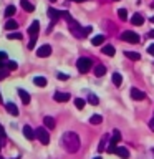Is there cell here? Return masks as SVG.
Returning <instances> with one entry per match:
<instances>
[{
    "label": "cell",
    "instance_id": "cell-1",
    "mask_svg": "<svg viewBox=\"0 0 154 159\" xmlns=\"http://www.w3.org/2000/svg\"><path fill=\"white\" fill-rule=\"evenodd\" d=\"M61 146L65 148V151L66 152H76L79 146H81V143H79V138H78V134L76 133H73V131H68V133H65L63 134V138H61Z\"/></svg>",
    "mask_w": 154,
    "mask_h": 159
},
{
    "label": "cell",
    "instance_id": "cell-2",
    "mask_svg": "<svg viewBox=\"0 0 154 159\" xmlns=\"http://www.w3.org/2000/svg\"><path fill=\"white\" fill-rule=\"evenodd\" d=\"M68 22V27H70V32H71L75 37H78V38H83V37H86V30H84L81 25H79L76 20H73V18H70L66 20Z\"/></svg>",
    "mask_w": 154,
    "mask_h": 159
},
{
    "label": "cell",
    "instance_id": "cell-3",
    "mask_svg": "<svg viewBox=\"0 0 154 159\" xmlns=\"http://www.w3.org/2000/svg\"><path fill=\"white\" fill-rule=\"evenodd\" d=\"M91 66H93V61L89 58H86V57H81V58H78V61H76V68H78V71L79 73H88L89 70H91Z\"/></svg>",
    "mask_w": 154,
    "mask_h": 159
},
{
    "label": "cell",
    "instance_id": "cell-4",
    "mask_svg": "<svg viewBox=\"0 0 154 159\" xmlns=\"http://www.w3.org/2000/svg\"><path fill=\"white\" fill-rule=\"evenodd\" d=\"M121 40H123V42H128V43H139V42H141L139 35L136 32H133V30H126V32H123L121 33Z\"/></svg>",
    "mask_w": 154,
    "mask_h": 159
},
{
    "label": "cell",
    "instance_id": "cell-5",
    "mask_svg": "<svg viewBox=\"0 0 154 159\" xmlns=\"http://www.w3.org/2000/svg\"><path fill=\"white\" fill-rule=\"evenodd\" d=\"M35 134H37L38 141L42 143V144H48L50 143V133L45 128H38L37 131H35Z\"/></svg>",
    "mask_w": 154,
    "mask_h": 159
},
{
    "label": "cell",
    "instance_id": "cell-6",
    "mask_svg": "<svg viewBox=\"0 0 154 159\" xmlns=\"http://www.w3.org/2000/svg\"><path fill=\"white\" fill-rule=\"evenodd\" d=\"M50 55H52V47L50 45H43V47H40L37 50V57H40V58H47Z\"/></svg>",
    "mask_w": 154,
    "mask_h": 159
},
{
    "label": "cell",
    "instance_id": "cell-7",
    "mask_svg": "<svg viewBox=\"0 0 154 159\" xmlns=\"http://www.w3.org/2000/svg\"><path fill=\"white\" fill-rule=\"evenodd\" d=\"M131 98L136 99V101H143V99L146 98V93L141 91V89H138V88H131Z\"/></svg>",
    "mask_w": 154,
    "mask_h": 159
},
{
    "label": "cell",
    "instance_id": "cell-8",
    "mask_svg": "<svg viewBox=\"0 0 154 159\" xmlns=\"http://www.w3.org/2000/svg\"><path fill=\"white\" fill-rule=\"evenodd\" d=\"M38 32H40V22L35 20V22H32V25L28 27V35L30 37H37Z\"/></svg>",
    "mask_w": 154,
    "mask_h": 159
},
{
    "label": "cell",
    "instance_id": "cell-9",
    "mask_svg": "<svg viewBox=\"0 0 154 159\" xmlns=\"http://www.w3.org/2000/svg\"><path fill=\"white\" fill-rule=\"evenodd\" d=\"M53 99H55V101H58V103H65V101H68V99H70V93L57 91L53 94Z\"/></svg>",
    "mask_w": 154,
    "mask_h": 159
},
{
    "label": "cell",
    "instance_id": "cell-10",
    "mask_svg": "<svg viewBox=\"0 0 154 159\" xmlns=\"http://www.w3.org/2000/svg\"><path fill=\"white\" fill-rule=\"evenodd\" d=\"M23 134H25V138H27L28 141H33V139L37 138V134H35V131L30 126H23Z\"/></svg>",
    "mask_w": 154,
    "mask_h": 159
},
{
    "label": "cell",
    "instance_id": "cell-11",
    "mask_svg": "<svg viewBox=\"0 0 154 159\" xmlns=\"http://www.w3.org/2000/svg\"><path fill=\"white\" fill-rule=\"evenodd\" d=\"M48 17L52 18V22H58L60 17H61V12H58V10H55V8H48Z\"/></svg>",
    "mask_w": 154,
    "mask_h": 159
},
{
    "label": "cell",
    "instance_id": "cell-12",
    "mask_svg": "<svg viewBox=\"0 0 154 159\" xmlns=\"http://www.w3.org/2000/svg\"><path fill=\"white\" fill-rule=\"evenodd\" d=\"M114 154H118L119 157H123V159H129V151L124 146H118L116 148V152Z\"/></svg>",
    "mask_w": 154,
    "mask_h": 159
},
{
    "label": "cell",
    "instance_id": "cell-13",
    "mask_svg": "<svg viewBox=\"0 0 154 159\" xmlns=\"http://www.w3.org/2000/svg\"><path fill=\"white\" fill-rule=\"evenodd\" d=\"M17 93H18L20 99H22V101H23V104H28V103H30V94H28L27 91H25V89H22V88H20Z\"/></svg>",
    "mask_w": 154,
    "mask_h": 159
},
{
    "label": "cell",
    "instance_id": "cell-14",
    "mask_svg": "<svg viewBox=\"0 0 154 159\" xmlns=\"http://www.w3.org/2000/svg\"><path fill=\"white\" fill-rule=\"evenodd\" d=\"M33 83H35V86H40V88H43V86H47V78L45 76H35L33 78Z\"/></svg>",
    "mask_w": 154,
    "mask_h": 159
},
{
    "label": "cell",
    "instance_id": "cell-15",
    "mask_svg": "<svg viewBox=\"0 0 154 159\" xmlns=\"http://www.w3.org/2000/svg\"><path fill=\"white\" fill-rule=\"evenodd\" d=\"M131 23H133V25H138V27H139V25L144 23V17H143L141 13H134V17L131 18Z\"/></svg>",
    "mask_w": 154,
    "mask_h": 159
},
{
    "label": "cell",
    "instance_id": "cell-16",
    "mask_svg": "<svg viewBox=\"0 0 154 159\" xmlns=\"http://www.w3.org/2000/svg\"><path fill=\"white\" fill-rule=\"evenodd\" d=\"M20 5H22V8L27 10V12H33V10H35V5L30 3L28 0H20Z\"/></svg>",
    "mask_w": 154,
    "mask_h": 159
},
{
    "label": "cell",
    "instance_id": "cell-17",
    "mask_svg": "<svg viewBox=\"0 0 154 159\" xmlns=\"http://www.w3.org/2000/svg\"><path fill=\"white\" fill-rule=\"evenodd\" d=\"M106 73V66L104 65H96L94 66V76H103Z\"/></svg>",
    "mask_w": 154,
    "mask_h": 159
},
{
    "label": "cell",
    "instance_id": "cell-18",
    "mask_svg": "<svg viewBox=\"0 0 154 159\" xmlns=\"http://www.w3.org/2000/svg\"><path fill=\"white\" fill-rule=\"evenodd\" d=\"M114 52H116V50H114L113 45H104L103 47V53L108 55V57H114Z\"/></svg>",
    "mask_w": 154,
    "mask_h": 159
},
{
    "label": "cell",
    "instance_id": "cell-19",
    "mask_svg": "<svg viewBox=\"0 0 154 159\" xmlns=\"http://www.w3.org/2000/svg\"><path fill=\"white\" fill-rule=\"evenodd\" d=\"M17 28H18V23L15 22V20H7V23H5V30L12 32V30H17Z\"/></svg>",
    "mask_w": 154,
    "mask_h": 159
},
{
    "label": "cell",
    "instance_id": "cell-20",
    "mask_svg": "<svg viewBox=\"0 0 154 159\" xmlns=\"http://www.w3.org/2000/svg\"><path fill=\"white\" fill-rule=\"evenodd\" d=\"M7 111L12 114V116H18V108L15 106L13 103H7Z\"/></svg>",
    "mask_w": 154,
    "mask_h": 159
},
{
    "label": "cell",
    "instance_id": "cell-21",
    "mask_svg": "<svg viewBox=\"0 0 154 159\" xmlns=\"http://www.w3.org/2000/svg\"><path fill=\"white\" fill-rule=\"evenodd\" d=\"M113 83H114V86H121L123 84V76L119 73H113Z\"/></svg>",
    "mask_w": 154,
    "mask_h": 159
},
{
    "label": "cell",
    "instance_id": "cell-22",
    "mask_svg": "<svg viewBox=\"0 0 154 159\" xmlns=\"http://www.w3.org/2000/svg\"><path fill=\"white\" fill-rule=\"evenodd\" d=\"M43 123H45V126H47L48 129H53V128H55V119H53L52 116H45Z\"/></svg>",
    "mask_w": 154,
    "mask_h": 159
},
{
    "label": "cell",
    "instance_id": "cell-23",
    "mask_svg": "<svg viewBox=\"0 0 154 159\" xmlns=\"http://www.w3.org/2000/svg\"><path fill=\"white\" fill-rule=\"evenodd\" d=\"M103 42H104V37H103V35H96V37H93V40H91V43L94 45V47L103 45Z\"/></svg>",
    "mask_w": 154,
    "mask_h": 159
},
{
    "label": "cell",
    "instance_id": "cell-24",
    "mask_svg": "<svg viewBox=\"0 0 154 159\" xmlns=\"http://www.w3.org/2000/svg\"><path fill=\"white\" fill-rule=\"evenodd\" d=\"M124 55L129 58V60H134V61H138V60H141V55L136 53V52H124Z\"/></svg>",
    "mask_w": 154,
    "mask_h": 159
},
{
    "label": "cell",
    "instance_id": "cell-25",
    "mask_svg": "<svg viewBox=\"0 0 154 159\" xmlns=\"http://www.w3.org/2000/svg\"><path fill=\"white\" fill-rule=\"evenodd\" d=\"M101 121H103L101 114H93V116L89 118V123H91V124H101Z\"/></svg>",
    "mask_w": 154,
    "mask_h": 159
},
{
    "label": "cell",
    "instance_id": "cell-26",
    "mask_svg": "<svg viewBox=\"0 0 154 159\" xmlns=\"http://www.w3.org/2000/svg\"><path fill=\"white\" fill-rule=\"evenodd\" d=\"M119 141H121V133H119L118 129H114V131H113V138H111V143L118 144Z\"/></svg>",
    "mask_w": 154,
    "mask_h": 159
},
{
    "label": "cell",
    "instance_id": "cell-27",
    "mask_svg": "<svg viewBox=\"0 0 154 159\" xmlns=\"http://www.w3.org/2000/svg\"><path fill=\"white\" fill-rule=\"evenodd\" d=\"M15 10H17V8H15L13 7V5H8V7L7 8H5V17H12V15H15Z\"/></svg>",
    "mask_w": 154,
    "mask_h": 159
},
{
    "label": "cell",
    "instance_id": "cell-28",
    "mask_svg": "<svg viewBox=\"0 0 154 159\" xmlns=\"http://www.w3.org/2000/svg\"><path fill=\"white\" fill-rule=\"evenodd\" d=\"M88 101L91 103V104H94V106H96V104L99 103V98L96 96V94H93V93H89L88 94Z\"/></svg>",
    "mask_w": 154,
    "mask_h": 159
},
{
    "label": "cell",
    "instance_id": "cell-29",
    "mask_svg": "<svg viewBox=\"0 0 154 159\" xmlns=\"http://www.w3.org/2000/svg\"><path fill=\"white\" fill-rule=\"evenodd\" d=\"M84 104H86V101H84L83 98H76V99H75V106H76L78 109H83Z\"/></svg>",
    "mask_w": 154,
    "mask_h": 159
},
{
    "label": "cell",
    "instance_id": "cell-30",
    "mask_svg": "<svg viewBox=\"0 0 154 159\" xmlns=\"http://www.w3.org/2000/svg\"><path fill=\"white\" fill-rule=\"evenodd\" d=\"M118 17L124 22V20H128V12H126L124 8H119V10H118Z\"/></svg>",
    "mask_w": 154,
    "mask_h": 159
},
{
    "label": "cell",
    "instance_id": "cell-31",
    "mask_svg": "<svg viewBox=\"0 0 154 159\" xmlns=\"http://www.w3.org/2000/svg\"><path fill=\"white\" fill-rule=\"evenodd\" d=\"M116 144H114V143H111V141H109V144H108V148H106V151L109 152V154H113V152H116Z\"/></svg>",
    "mask_w": 154,
    "mask_h": 159
},
{
    "label": "cell",
    "instance_id": "cell-32",
    "mask_svg": "<svg viewBox=\"0 0 154 159\" xmlns=\"http://www.w3.org/2000/svg\"><path fill=\"white\" fill-rule=\"evenodd\" d=\"M104 149H106V136L101 139V143H99V146H98V151H99V152H103Z\"/></svg>",
    "mask_w": 154,
    "mask_h": 159
},
{
    "label": "cell",
    "instance_id": "cell-33",
    "mask_svg": "<svg viewBox=\"0 0 154 159\" xmlns=\"http://www.w3.org/2000/svg\"><path fill=\"white\" fill-rule=\"evenodd\" d=\"M8 75H10V70H8V68H2V70H0V80L7 78Z\"/></svg>",
    "mask_w": 154,
    "mask_h": 159
},
{
    "label": "cell",
    "instance_id": "cell-34",
    "mask_svg": "<svg viewBox=\"0 0 154 159\" xmlns=\"http://www.w3.org/2000/svg\"><path fill=\"white\" fill-rule=\"evenodd\" d=\"M7 68L10 70V71H15V70L18 68V65L15 63V61H8V63H7Z\"/></svg>",
    "mask_w": 154,
    "mask_h": 159
},
{
    "label": "cell",
    "instance_id": "cell-35",
    "mask_svg": "<svg viewBox=\"0 0 154 159\" xmlns=\"http://www.w3.org/2000/svg\"><path fill=\"white\" fill-rule=\"evenodd\" d=\"M35 43H37V37H32V38H30V42H28V50H33Z\"/></svg>",
    "mask_w": 154,
    "mask_h": 159
},
{
    "label": "cell",
    "instance_id": "cell-36",
    "mask_svg": "<svg viewBox=\"0 0 154 159\" xmlns=\"http://www.w3.org/2000/svg\"><path fill=\"white\" fill-rule=\"evenodd\" d=\"M22 35L20 33H8V40H20Z\"/></svg>",
    "mask_w": 154,
    "mask_h": 159
},
{
    "label": "cell",
    "instance_id": "cell-37",
    "mask_svg": "<svg viewBox=\"0 0 154 159\" xmlns=\"http://www.w3.org/2000/svg\"><path fill=\"white\" fill-rule=\"evenodd\" d=\"M57 76H58V80H61V81H65V80H68V78H70L68 75H65V73H58Z\"/></svg>",
    "mask_w": 154,
    "mask_h": 159
},
{
    "label": "cell",
    "instance_id": "cell-38",
    "mask_svg": "<svg viewBox=\"0 0 154 159\" xmlns=\"http://www.w3.org/2000/svg\"><path fill=\"white\" fill-rule=\"evenodd\" d=\"M147 53H149V55H152V57H154V43H151V45L147 47Z\"/></svg>",
    "mask_w": 154,
    "mask_h": 159
},
{
    "label": "cell",
    "instance_id": "cell-39",
    "mask_svg": "<svg viewBox=\"0 0 154 159\" xmlns=\"http://www.w3.org/2000/svg\"><path fill=\"white\" fill-rule=\"evenodd\" d=\"M149 128H151V131H154V116L152 119H149Z\"/></svg>",
    "mask_w": 154,
    "mask_h": 159
},
{
    "label": "cell",
    "instance_id": "cell-40",
    "mask_svg": "<svg viewBox=\"0 0 154 159\" xmlns=\"http://www.w3.org/2000/svg\"><path fill=\"white\" fill-rule=\"evenodd\" d=\"M5 58H7V53H5V52H0V61H3Z\"/></svg>",
    "mask_w": 154,
    "mask_h": 159
},
{
    "label": "cell",
    "instance_id": "cell-41",
    "mask_svg": "<svg viewBox=\"0 0 154 159\" xmlns=\"http://www.w3.org/2000/svg\"><path fill=\"white\" fill-rule=\"evenodd\" d=\"M0 136H2V138L5 136V131H3V128H2V124H0Z\"/></svg>",
    "mask_w": 154,
    "mask_h": 159
},
{
    "label": "cell",
    "instance_id": "cell-42",
    "mask_svg": "<svg viewBox=\"0 0 154 159\" xmlns=\"http://www.w3.org/2000/svg\"><path fill=\"white\" fill-rule=\"evenodd\" d=\"M147 37H151V38H154V30H149V33H147Z\"/></svg>",
    "mask_w": 154,
    "mask_h": 159
},
{
    "label": "cell",
    "instance_id": "cell-43",
    "mask_svg": "<svg viewBox=\"0 0 154 159\" xmlns=\"http://www.w3.org/2000/svg\"><path fill=\"white\" fill-rule=\"evenodd\" d=\"M2 68H7V65H3L2 61H0V70H2Z\"/></svg>",
    "mask_w": 154,
    "mask_h": 159
},
{
    "label": "cell",
    "instance_id": "cell-44",
    "mask_svg": "<svg viewBox=\"0 0 154 159\" xmlns=\"http://www.w3.org/2000/svg\"><path fill=\"white\" fill-rule=\"evenodd\" d=\"M73 2H76V3H81V2H84V0H73Z\"/></svg>",
    "mask_w": 154,
    "mask_h": 159
},
{
    "label": "cell",
    "instance_id": "cell-45",
    "mask_svg": "<svg viewBox=\"0 0 154 159\" xmlns=\"http://www.w3.org/2000/svg\"><path fill=\"white\" fill-rule=\"evenodd\" d=\"M0 149H2V136H0Z\"/></svg>",
    "mask_w": 154,
    "mask_h": 159
},
{
    "label": "cell",
    "instance_id": "cell-46",
    "mask_svg": "<svg viewBox=\"0 0 154 159\" xmlns=\"http://www.w3.org/2000/svg\"><path fill=\"white\" fill-rule=\"evenodd\" d=\"M149 20H151V22H152V23H154V17H151V18H149Z\"/></svg>",
    "mask_w": 154,
    "mask_h": 159
},
{
    "label": "cell",
    "instance_id": "cell-47",
    "mask_svg": "<svg viewBox=\"0 0 154 159\" xmlns=\"http://www.w3.org/2000/svg\"><path fill=\"white\" fill-rule=\"evenodd\" d=\"M0 103H2V94H0Z\"/></svg>",
    "mask_w": 154,
    "mask_h": 159
},
{
    "label": "cell",
    "instance_id": "cell-48",
    "mask_svg": "<svg viewBox=\"0 0 154 159\" xmlns=\"http://www.w3.org/2000/svg\"><path fill=\"white\" fill-rule=\"evenodd\" d=\"M94 159H101V157H99V156H96V157H94Z\"/></svg>",
    "mask_w": 154,
    "mask_h": 159
},
{
    "label": "cell",
    "instance_id": "cell-49",
    "mask_svg": "<svg viewBox=\"0 0 154 159\" xmlns=\"http://www.w3.org/2000/svg\"><path fill=\"white\" fill-rule=\"evenodd\" d=\"M0 159H5V157H2V156H0Z\"/></svg>",
    "mask_w": 154,
    "mask_h": 159
},
{
    "label": "cell",
    "instance_id": "cell-50",
    "mask_svg": "<svg viewBox=\"0 0 154 159\" xmlns=\"http://www.w3.org/2000/svg\"><path fill=\"white\" fill-rule=\"evenodd\" d=\"M152 154H154V148H152Z\"/></svg>",
    "mask_w": 154,
    "mask_h": 159
},
{
    "label": "cell",
    "instance_id": "cell-51",
    "mask_svg": "<svg viewBox=\"0 0 154 159\" xmlns=\"http://www.w3.org/2000/svg\"><path fill=\"white\" fill-rule=\"evenodd\" d=\"M50 2H55V0H50Z\"/></svg>",
    "mask_w": 154,
    "mask_h": 159
}]
</instances>
